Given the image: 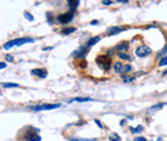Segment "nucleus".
<instances>
[{
	"label": "nucleus",
	"instance_id": "obj_12",
	"mask_svg": "<svg viewBox=\"0 0 167 141\" xmlns=\"http://www.w3.org/2000/svg\"><path fill=\"white\" fill-rule=\"evenodd\" d=\"M79 1L80 0H68V4H70V8H71V12H75L79 5Z\"/></svg>",
	"mask_w": 167,
	"mask_h": 141
},
{
	"label": "nucleus",
	"instance_id": "obj_17",
	"mask_svg": "<svg viewBox=\"0 0 167 141\" xmlns=\"http://www.w3.org/2000/svg\"><path fill=\"white\" fill-rule=\"evenodd\" d=\"M75 30H76V28H73V27H70V28H63V30H62V34H63V35L72 34V32H75Z\"/></svg>",
	"mask_w": 167,
	"mask_h": 141
},
{
	"label": "nucleus",
	"instance_id": "obj_31",
	"mask_svg": "<svg viewBox=\"0 0 167 141\" xmlns=\"http://www.w3.org/2000/svg\"><path fill=\"white\" fill-rule=\"evenodd\" d=\"M53 46H49V47H44V52H48V50H52Z\"/></svg>",
	"mask_w": 167,
	"mask_h": 141
},
{
	"label": "nucleus",
	"instance_id": "obj_28",
	"mask_svg": "<svg viewBox=\"0 0 167 141\" xmlns=\"http://www.w3.org/2000/svg\"><path fill=\"white\" fill-rule=\"evenodd\" d=\"M134 141H148V140L145 139V137H136V139L134 140Z\"/></svg>",
	"mask_w": 167,
	"mask_h": 141
},
{
	"label": "nucleus",
	"instance_id": "obj_11",
	"mask_svg": "<svg viewBox=\"0 0 167 141\" xmlns=\"http://www.w3.org/2000/svg\"><path fill=\"white\" fill-rule=\"evenodd\" d=\"M98 41H100V36H95V37H93L90 41H88V43H86V46H88V47H91L93 45L97 44Z\"/></svg>",
	"mask_w": 167,
	"mask_h": 141
},
{
	"label": "nucleus",
	"instance_id": "obj_18",
	"mask_svg": "<svg viewBox=\"0 0 167 141\" xmlns=\"http://www.w3.org/2000/svg\"><path fill=\"white\" fill-rule=\"evenodd\" d=\"M130 72H131V65L130 64H126V65H124V67H122L121 73H130Z\"/></svg>",
	"mask_w": 167,
	"mask_h": 141
},
{
	"label": "nucleus",
	"instance_id": "obj_2",
	"mask_svg": "<svg viewBox=\"0 0 167 141\" xmlns=\"http://www.w3.org/2000/svg\"><path fill=\"white\" fill-rule=\"evenodd\" d=\"M97 63L103 71H109L112 65V59L109 55H99L97 58Z\"/></svg>",
	"mask_w": 167,
	"mask_h": 141
},
{
	"label": "nucleus",
	"instance_id": "obj_33",
	"mask_svg": "<svg viewBox=\"0 0 167 141\" xmlns=\"http://www.w3.org/2000/svg\"><path fill=\"white\" fill-rule=\"evenodd\" d=\"M117 1H120V3H127V0H117Z\"/></svg>",
	"mask_w": 167,
	"mask_h": 141
},
{
	"label": "nucleus",
	"instance_id": "obj_6",
	"mask_svg": "<svg viewBox=\"0 0 167 141\" xmlns=\"http://www.w3.org/2000/svg\"><path fill=\"white\" fill-rule=\"evenodd\" d=\"M32 74L40 77V78H45L48 76V71L44 69V68H37V69H32Z\"/></svg>",
	"mask_w": 167,
	"mask_h": 141
},
{
	"label": "nucleus",
	"instance_id": "obj_9",
	"mask_svg": "<svg viewBox=\"0 0 167 141\" xmlns=\"http://www.w3.org/2000/svg\"><path fill=\"white\" fill-rule=\"evenodd\" d=\"M117 50L118 53H125L126 50H129V43H122L117 46Z\"/></svg>",
	"mask_w": 167,
	"mask_h": 141
},
{
	"label": "nucleus",
	"instance_id": "obj_19",
	"mask_svg": "<svg viewBox=\"0 0 167 141\" xmlns=\"http://www.w3.org/2000/svg\"><path fill=\"white\" fill-rule=\"evenodd\" d=\"M27 140L28 141H41V137L39 136L37 133H35V135H32V136H30Z\"/></svg>",
	"mask_w": 167,
	"mask_h": 141
},
{
	"label": "nucleus",
	"instance_id": "obj_24",
	"mask_svg": "<svg viewBox=\"0 0 167 141\" xmlns=\"http://www.w3.org/2000/svg\"><path fill=\"white\" fill-rule=\"evenodd\" d=\"M25 17H26V19H28V21H34V16H32L31 13H28V12H25Z\"/></svg>",
	"mask_w": 167,
	"mask_h": 141
},
{
	"label": "nucleus",
	"instance_id": "obj_22",
	"mask_svg": "<svg viewBox=\"0 0 167 141\" xmlns=\"http://www.w3.org/2000/svg\"><path fill=\"white\" fill-rule=\"evenodd\" d=\"M122 80L126 81V82H131V81L135 80V77H129V76H125V74H122Z\"/></svg>",
	"mask_w": 167,
	"mask_h": 141
},
{
	"label": "nucleus",
	"instance_id": "obj_27",
	"mask_svg": "<svg viewBox=\"0 0 167 141\" xmlns=\"http://www.w3.org/2000/svg\"><path fill=\"white\" fill-rule=\"evenodd\" d=\"M95 124H97V126H99V128H103V126H102V123H100V121H99V119H95Z\"/></svg>",
	"mask_w": 167,
	"mask_h": 141
},
{
	"label": "nucleus",
	"instance_id": "obj_13",
	"mask_svg": "<svg viewBox=\"0 0 167 141\" xmlns=\"http://www.w3.org/2000/svg\"><path fill=\"white\" fill-rule=\"evenodd\" d=\"M163 107H165V103H162V104H156V105H153V107H150V108H149V110H148V112L149 113H150V112H154V110H158V109H162V108Z\"/></svg>",
	"mask_w": 167,
	"mask_h": 141
},
{
	"label": "nucleus",
	"instance_id": "obj_34",
	"mask_svg": "<svg viewBox=\"0 0 167 141\" xmlns=\"http://www.w3.org/2000/svg\"><path fill=\"white\" fill-rule=\"evenodd\" d=\"M157 141H163V140H162V139H158V140H157Z\"/></svg>",
	"mask_w": 167,
	"mask_h": 141
},
{
	"label": "nucleus",
	"instance_id": "obj_8",
	"mask_svg": "<svg viewBox=\"0 0 167 141\" xmlns=\"http://www.w3.org/2000/svg\"><path fill=\"white\" fill-rule=\"evenodd\" d=\"M122 31H125V30L121 28V27H113V28H109V30H108L107 35H108V36H113V35L120 34V32H122Z\"/></svg>",
	"mask_w": 167,
	"mask_h": 141
},
{
	"label": "nucleus",
	"instance_id": "obj_29",
	"mask_svg": "<svg viewBox=\"0 0 167 141\" xmlns=\"http://www.w3.org/2000/svg\"><path fill=\"white\" fill-rule=\"evenodd\" d=\"M103 4H106V5H111V4H112V1H111V0H103Z\"/></svg>",
	"mask_w": 167,
	"mask_h": 141
},
{
	"label": "nucleus",
	"instance_id": "obj_15",
	"mask_svg": "<svg viewBox=\"0 0 167 141\" xmlns=\"http://www.w3.org/2000/svg\"><path fill=\"white\" fill-rule=\"evenodd\" d=\"M143 130H144V128H143V126H138V127H130V131L132 133H139V132H141Z\"/></svg>",
	"mask_w": 167,
	"mask_h": 141
},
{
	"label": "nucleus",
	"instance_id": "obj_21",
	"mask_svg": "<svg viewBox=\"0 0 167 141\" xmlns=\"http://www.w3.org/2000/svg\"><path fill=\"white\" fill-rule=\"evenodd\" d=\"M3 87H8V89H10V87H18V83H3Z\"/></svg>",
	"mask_w": 167,
	"mask_h": 141
},
{
	"label": "nucleus",
	"instance_id": "obj_25",
	"mask_svg": "<svg viewBox=\"0 0 167 141\" xmlns=\"http://www.w3.org/2000/svg\"><path fill=\"white\" fill-rule=\"evenodd\" d=\"M167 53V46H165V47H163V49L162 50H161V52L159 53H158V55H161V56H163V55H165V54Z\"/></svg>",
	"mask_w": 167,
	"mask_h": 141
},
{
	"label": "nucleus",
	"instance_id": "obj_1",
	"mask_svg": "<svg viewBox=\"0 0 167 141\" xmlns=\"http://www.w3.org/2000/svg\"><path fill=\"white\" fill-rule=\"evenodd\" d=\"M28 43H35V39L32 37H21V39H14V40H10L8 43H5L3 45L5 50L10 49L13 46H21V45H25V44H28Z\"/></svg>",
	"mask_w": 167,
	"mask_h": 141
},
{
	"label": "nucleus",
	"instance_id": "obj_16",
	"mask_svg": "<svg viewBox=\"0 0 167 141\" xmlns=\"http://www.w3.org/2000/svg\"><path fill=\"white\" fill-rule=\"evenodd\" d=\"M122 67H124V65H122L120 62H117V63H115V65H113V69H115V72L120 73V72L122 71Z\"/></svg>",
	"mask_w": 167,
	"mask_h": 141
},
{
	"label": "nucleus",
	"instance_id": "obj_7",
	"mask_svg": "<svg viewBox=\"0 0 167 141\" xmlns=\"http://www.w3.org/2000/svg\"><path fill=\"white\" fill-rule=\"evenodd\" d=\"M89 47L86 46V45H84V46H81L80 47L77 52H75L73 53V56H79V58H82V56H85L86 54H88V52H89Z\"/></svg>",
	"mask_w": 167,
	"mask_h": 141
},
{
	"label": "nucleus",
	"instance_id": "obj_5",
	"mask_svg": "<svg viewBox=\"0 0 167 141\" xmlns=\"http://www.w3.org/2000/svg\"><path fill=\"white\" fill-rule=\"evenodd\" d=\"M72 19H73V12H71V13L59 14V16L57 17V21H58L59 23H70Z\"/></svg>",
	"mask_w": 167,
	"mask_h": 141
},
{
	"label": "nucleus",
	"instance_id": "obj_14",
	"mask_svg": "<svg viewBox=\"0 0 167 141\" xmlns=\"http://www.w3.org/2000/svg\"><path fill=\"white\" fill-rule=\"evenodd\" d=\"M109 141H121V137L116 132H111L109 133Z\"/></svg>",
	"mask_w": 167,
	"mask_h": 141
},
{
	"label": "nucleus",
	"instance_id": "obj_23",
	"mask_svg": "<svg viewBox=\"0 0 167 141\" xmlns=\"http://www.w3.org/2000/svg\"><path fill=\"white\" fill-rule=\"evenodd\" d=\"M159 65L161 67H163V65H167V56H163L162 59L159 61Z\"/></svg>",
	"mask_w": 167,
	"mask_h": 141
},
{
	"label": "nucleus",
	"instance_id": "obj_26",
	"mask_svg": "<svg viewBox=\"0 0 167 141\" xmlns=\"http://www.w3.org/2000/svg\"><path fill=\"white\" fill-rule=\"evenodd\" d=\"M5 61H8V62H14V61H13V56H12L10 54H7V55H5Z\"/></svg>",
	"mask_w": 167,
	"mask_h": 141
},
{
	"label": "nucleus",
	"instance_id": "obj_32",
	"mask_svg": "<svg viewBox=\"0 0 167 141\" xmlns=\"http://www.w3.org/2000/svg\"><path fill=\"white\" fill-rule=\"evenodd\" d=\"M91 25H94V26L98 25V21H93V22H91Z\"/></svg>",
	"mask_w": 167,
	"mask_h": 141
},
{
	"label": "nucleus",
	"instance_id": "obj_10",
	"mask_svg": "<svg viewBox=\"0 0 167 141\" xmlns=\"http://www.w3.org/2000/svg\"><path fill=\"white\" fill-rule=\"evenodd\" d=\"M73 101H77V103H85V101H93V99H90V98H76V99H71L68 103H73Z\"/></svg>",
	"mask_w": 167,
	"mask_h": 141
},
{
	"label": "nucleus",
	"instance_id": "obj_20",
	"mask_svg": "<svg viewBox=\"0 0 167 141\" xmlns=\"http://www.w3.org/2000/svg\"><path fill=\"white\" fill-rule=\"evenodd\" d=\"M118 56H120L121 59H126V61H131V56L129 55V54H126V53H118Z\"/></svg>",
	"mask_w": 167,
	"mask_h": 141
},
{
	"label": "nucleus",
	"instance_id": "obj_3",
	"mask_svg": "<svg viewBox=\"0 0 167 141\" xmlns=\"http://www.w3.org/2000/svg\"><path fill=\"white\" fill-rule=\"evenodd\" d=\"M61 107V104H40V105L30 107V109L34 112H41V110H50V109H57Z\"/></svg>",
	"mask_w": 167,
	"mask_h": 141
},
{
	"label": "nucleus",
	"instance_id": "obj_4",
	"mask_svg": "<svg viewBox=\"0 0 167 141\" xmlns=\"http://www.w3.org/2000/svg\"><path fill=\"white\" fill-rule=\"evenodd\" d=\"M152 53V49L147 45H141V46H139L138 49L135 50V54L136 56H139V58H144V56H148L149 54Z\"/></svg>",
	"mask_w": 167,
	"mask_h": 141
},
{
	"label": "nucleus",
	"instance_id": "obj_30",
	"mask_svg": "<svg viewBox=\"0 0 167 141\" xmlns=\"http://www.w3.org/2000/svg\"><path fill=\"white\" fill-rule=\"evenodd\" d=\"M5 67H7V64H5V63H4V62H3V63H1V64H0V68H1V69H4V68H5Z\"/></svg>",
	"mask_w": 167,
	"mask_h": 141
}]
</instances>
